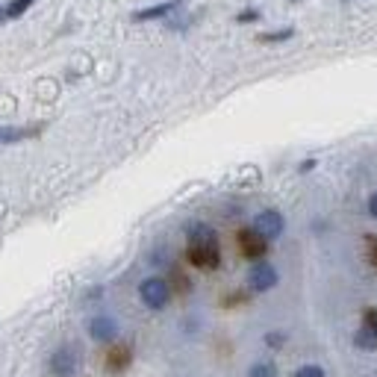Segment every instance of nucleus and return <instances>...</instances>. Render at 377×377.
Wrapping results in <instances>:
<instances>
[{"label":"nucleus","mask_w":377,"mask_h":377,"mask_svg":"<svg viewBox=\"0 0 377 377\" xmlns=\"http://www.w3.org/2000/svg\"><path fill=\"white\" fill-rule=\"evenodd\" d=\"M130 360H133V348L130 345H112L109 354H106V366L112 371H124L130 366Z\"/></svg>","instance_id":"nucleus-10"},{"label":"nucleus","mask_w":377,"mask_h":377,"mask_svg":"<svg viewBox=\"0 0 377 377\" xmlns=\"http://www.w3.org/2000/svg\"><path fill=\"white\" fill-rule=\"evenodd\" d=\"M277 283H280V274H277V268L271 263L260 260V263L251 266V271H248V289L251 292H268Z\"/></svg>","instance_id":"nucleus-4"},{"label":"nucleus","mask_w":377,"mask_h":377,"mask_svg":"<svg viewBox=\"0 0 377 377\" xmlns=\"http://www.w3.org/2000/svg\"><path fill=\"white\" fill-rule=\"evenodd\" d=\"M363 322H366V327H371V330L377 333V307H368V310L363 312Z\"/></svg>","instance_id":"nucleus-18"},{"label":"nucleus","mask_w":377,"mask_h":377,"mask_svg":"<svg viewBox=\"0 0 377 377\" xmlns=\"http://www.w3.org/2000/svg\"><path fill=\"white\" fill-rule=\"evenodd\" d=\"M33 4H35V0H9V4H6V18L15 21V18H21Z\"/></svg>","instance_id":"nucleus-13"},{"label":"nucleus","mask_w":377,"mask_h":377,"mask_svg":"<svg viewBox=\"0 0 377 377\" xmlns=\"http://www.w3.org/2000/svg\"><path fill=\"white\" fill-rule=\"evenodd\" d=\"M354 345L360 348V351H374V348H377V333H374L371 327L363 324L360 330L354 333Z\"/></svg>","instance_id":"nucleus-11"},{"label":"nucleus","mask_w":377,"mask_h":377,"mask_svg":"<svg viewBox=\"0 0 377 377\" xmlns=\"http://www.w3.org/2000/svg\"><path fill=\"white\" fill-rule=\"evenodd\" d=\"M295 35L292 27H283V30H268V33H260V42L263 45H280V42H289Z\"/></svg>","instance_id":"nucleus-12"},{"label":"nucleus","mask_w":377,"mask_h":377,"mask_svg":"<svg viewBox=\"0 0 377 377\" xmlns=\"http://www.w3.org/2000/svg\"><path fill=\"white\" fill-rule=\"evenodd\" d=\"M248 377H277V366L274 363H256V366H251Z\"/></svg>","instance_id":"nucleus-14"},{"label":"nucleus","mask_w":377,"mask_h":377,"mask_svg":"<svg viewBox=\"0 0 377 377\" xmlns=\"http://www.w3.org/2000/svg\"><path fill=\"white\" fill-rule=\"evenodd\" d=\"M366 245H368V253H371V263L377 266V236H368Z\"/></svg>","instance_id":"nucleus-19"},{"label":"nucleus","mask_w":377,"mask_h":377,"mask_svg":"<svg viewBox=\"0 0 377 377\" xmlns=\"http://www.w3.org/2000/svg\"><path fill=\"white\" fill-rule=\"evenodd\" d=\"M89 336L101 345H112L118 339V322L109 319V315H97V319L89 322Z\"/></svg>","instance_id":"nucleus-7"},{"label":"nucleus","mask_w":377,"mask_h":377,"mask_svg":"<svg viewBox=\"0 0 377 377\" xmlns=\"http://www.w3.org/2000/svg\"><path fill=\"white\" fill-rule=\"evenodd\" d=\"M42 133V127L33 124V127H0V145H18L24 138H33Z\"/></svg>","instance_id":"nucleus-9"},{"label":"nucleus","mask_w":377,"mask_h":377,"mask_svg":"<svg viewBox=\"0 0 377 377\" xmlns=\"http://www.w3.org/2000/svg\"><path fill=\"white\" fill-rule=\"evenodd\" d=\"M263 18V12L260 9H253V6H248V9H242L239 15H236V24H256Z\"/></svg>","instance_id":"nucleus-15"},{"label":"nucleus","mask_w":377,"mask_h":377,"mask_svg":"<svg viewBox=\"0 0 377 377\" xmlns=\"http://www.w3.org/2000/svg\"><path fill=\"white\" fill-rule=\"evenodd\" d=\"M292 377H327V374H324V368H322V366L310 363V366H301V368H297Z\"/></svg>","instance_id":"nucleus-16"},{"label":"nucleus","mask_w":377,"mask_h":377,"mask_svg":"<svg viewBox=\"0 0 377 377\" xmlns=\"http://www.w3.org/2000/svg\"><path fill=\"white\" fill-rule=\"evenodd\" d=\"M180 6H183V0H163V4L136 9V12H133V21H136V24H148V21H160V18H171Z\"/></svg>","instance_id":"nucleus-6"},{"label":"nucleus","mask_w":377,"mask_h":377,"mask_svg":"<svg viewBox=\"0 0 377 377\" xmlns=\"http://www.w3.org/2000/svg\"><path fill=\"white\" fill-rule=\"evenodd\" d=\"M283 342H286V333H280V330L266 333V345L268 348H283Z\"/></svg>","instance_id":"nucleus-17"},{"label":"nucleus","mask_w":377,"mask_h":377,"mask_svg":"<svg viewBox=\"0 0 377 377\" xmlns=\"http://www.w3.org/2000/svg\"><path fill=\"white\" fill-rule=\"evenodd\" d=\"M50 371L56 377H71L77 371V356L71 348H59L53 356H50Z\"/></svg>","instance_id":"nucleus-8"},{"label":"nucleus","mask_w":377,"mask_h":377,"mask_svg":"<svg viewBox=\"0 0 377 377\" xmlns=\"http://www.w3.org/2000/svg\"><path fill=\"white\" fill-rule=\"evenodd\" d=\"M256 233L263 236V239L274 242V239H280L283 230H286V218L283 212H277V209H263V212H256L253 218V224H251Z\"/></svg>","instance_id":"nucleus-3"},{"label":"nucleus","mask_w":377,"mask_h":377,"mask_svg":"<svg viewBox=\"0 0 377 377\" xmlns=\"http://www.w3.org/2000/svg\"><path fill=\"white\" fill-rule=\"evenodd\" d=\"M292 4H297V0H292Z\"/></svg>","instance_id":"nucleus-23"},{"label":"nucleus","mask_w":377,"mask_h":377,"mask_svg":"<svg viewBox=\"0 0 377 377\" xmlns=\"http://www.w3.org/2000/svg\"><path fill=\"white\" fill-rule=\"evenodd\" d=\"M368 212H371V215L377 218V192H374V195L368 197Z\"/></svg>","instance_id":"nucleus-20"},{"label":"nucleus","mask_w":377,"mask_h":377,"mask_svg":"<svg viewBox=\"0 0 377 377\" xmlns=\"http://www.w3.org/2000/svg\"><path fill=\"white\" fill-rule=\"evenodd\" d=\"M236 242H239V251H242V256H248V260H256V263H260L263 256L268 253V239H263V236L256 233L253 227L239 230Z\"/></svg>","instance_id":"nucleus-5"},{"label":"nucleus","mask_w":377,"mask_h":377,"mask_svg":"<svg viewBox=\"0 0 377 377\" xmlns=\"http://www.w3.org/2000/svg\"><path fill=\"white\" fill-rule=\"evenodd\" d=\"M186 256L195 268H204V271H212L222 266V248H218V236L209 224L204 222H192L186 227Z\"/></svg>","instance_id":"nucleus-1"},{"label":"nucleus","mask_w":377,"mask_h":377,"mask_svg":"<svg viewBox=\"0 0 377 377\" xmlns=\"http://www.w3.org/2000/svg\"><path fill=\"white\" fill-rule=\"evenodd\" d=\"M138 297L148 310H165L168 301H171V286L163 280V277H148L138 286Z\"/></svg>","instance_id":"nucleus-2"},{"label":"nucleus","mask_w":377,"mask_h":377,"mask_svg":"<svg viewBox=\"0 0 377 377\" xmlns=\"http://www.w3.org/2000/svg\"><path fill=\"white\" fill-rule=\"evenodd\" d=\"M4 21H9V18H6V4H0V24Z\"/></svg>","instance_id":"nucleus-21"},{"label":"nucleus","mask_w":377,"mask_h":377,"mask_svg":"<svg viewBox=\"0 0 377 377\" xmlns=\"http://www.w3.org/2000/svg\"><path fill=\"white\" fill-rule=\"evenodd\" d=\"M315 165V160H307V163H301V171H310Z\"/></svg>","instance_id":"nucleus-22"}]
</instances>
